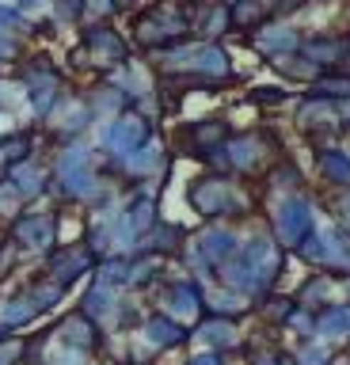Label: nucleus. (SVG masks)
<instances>
[{
  "label": "nucleus",
  "mask_w": 350,
  "mask_h": 365,
  "mask_svg": "<svg viewBox=\"0 0 350 365\" xmlns=\"http://www.w3.org/2000/svg\"><path fill=\"white\" fill-rule=\"evenodd\" d=\"M229 34H232L229 0H213V4L190 8V38H202V42H225Z\"/></svg>",
  "instance_id": "nucleus-6"
},
{
  "label": "nucleus",
  "mask_w": 350,
  "mask_h": 365,
  "mask_svg": "<svg viewBox=\"0 0 350 365\" xmlns=\"http://www.w3.org/2000/svg\"><path fill=\"white\" fill-rule=\"evenodd\" d=\"M187 8H202V4H213V0H183Z\"/></svg>",
  "instance_id": "nucleus-13"
},
{
  "label": "nucleus",
  "mask_w": 350,
  "mask_h": 365,
  "mask_svg": "<svg viewBox=\"0 0 350 365\" xmlns=\"http://www.w3.org/2000/svg\"><path fill=\"white\" fill-rule=\"evenodd\" d=\"M153 137H156V118H149V114L138 110V107H130V110H122L118 118L99 122L96 148L103 160H122V156L138 153L141 145H149Z\"/></svg>",
  "instance_id": "nucleus-3"
},
{
  "label": "nucleus",
  "mask_w": 350,
  "mask_h": 365,
  "mask_svg": "<svg viewBox=\"0 0 350 365\" xmlns=\"http://www.w3.org/2000/svg\"><path fill=\"white\" fill-rule=\"evenodd\" d=\"M304 91L320 96V99H331V103H343V99H350V68H327Z\"/></svg>",
  "instance_id": "nucleus-10"
},
{
  "label": "nucleus",
  "mask_w": 350,
  "mask_h": 365,
  "mask_svg": "<svg viewBox=\"0 0 350 365\" xmlns=\"http://www.w3.org/2000/svg\"><path fill=\"white\" fill-rule=\"evenodd\" d=\"M133 53L138 50H133L130 34H122L115 23H84L76 31V46L69 50V68H88L96 80L130 65Z\"/></svg>",
  "instance_id": "nucleus-1"
},
{
  "label": "nucleus",
  "mask_w": 350,
  "mask_h": 365,
  "mask_svg": "<svg viewBox=\"0 0 350 365\" xmlns=\"http://www.w3.org/2000/svg\"><path fill=\"white\" fill-rule=\"evenodd\" d=\"M130 42L141 57H149L156 50L172 42L190 38V8L183 0H153L145 4L138 16H130Z\"/></svg>",
  "instance_id": "nucleus-2"
},
{
  "label": "nucleus",
  "mask_w": 350,
  "mask_h": 365,
  "mask_svg": "<svg viewBox=\"0 0 350 365\" xmlns=\"http://www.w3.org/2000/svg\"><path fill=\"white\" fill-rule=\"evenodd\" d=\"M84 4V23H115V0H81Z\"/></svg>",
  "instance_id": "nucleus-11"
},
{
  "label": "nucleus",
  "mask_w": 350,
  "mask_h": 365,
  "mask_svg": "<svg viewBox=\"0 0 350 365\" xmlns=\"http://www.w3.org/2000/svg\"><path fill=\"white\" fill-rule=\"evenodd\" d=\"M141 8H145V0H115V11H118V16H138Z\"/></svg>",
  "instance_id": "nucleus-12"
},
{
  "label": "nucleus",
  "mask_w": 350,
  "mask_h": 365,
  "mask_svg": "<svg viewBox=\"0 0 350 365\" xmlns=\"http://www.w3.org/2000/svg\"><path fill=\"white\" fill-rule=\"evenodd\" d=\"M297 53L309 65L320 68V73H327V68H346V61H350V31H339V27L304 31Z\"/></svg>",
  "instance_id": "nucleus-5"
},
{
  "label": "nucleus",
  "mask_w": 350,
  "mask_h": 365,
  "mask_svg": "<svg viewBox=\"0 0 350 365\" xmlns=\"http://www.w3.org/2000/svg\"><path fill=\"white\" fill-rule=\"evenodd\" d=\"M229 19H232V34H252L270 19L267 0H229Z\"/></svg>",
  "instance_id": "nucleus-8"
},
{
  "label": "nucleus",
  "mask_w": 350,
  "mask_h": 365,
  "mask_svg": "<svg viewBox=\"0 0 350 365\" xmlns=\"http://www.w3.org/2000/svg\"><path fill=\"white\" fill-rule=\"evenodd\" d=\"M301 38H304V31L297 27V23H289V19H267L259 31L244 34V46L263 65H270V61H278V57H286V53H297L301 50Z\"/></svg>",
  "instance_id": "nucleus-4"
},
{
  "label": "nucleus",
  "mask_w": 350,
  "mask_h": 365,
  "mask_svg": "<svg viewBox=\"0 0 350 365\" xmlns=\"http://www.w3.org/2000/svg\"><path fill=\"white\" fill-rule=\"evenodd\" d=\"M312 164H316V175H320L327 187L350 190V148L343 141L312 148Z\"/></svg>",
  "instance_id": "nucleus-7"
},
{
  "label": "nucleus",
  "mask_w": 350,
  "mask_h": 365,
  "mask_svg": "<svg viewBox=\"0 0 350 365\" xmlns=\"http://www.w3.org/2000/svg\"><path fill=\"white\" fill-rule=\"evenodd\" d=\"M297 99V91H289V84H252L244 91V103H252L255 110H278L289 107Z\"/></svg>",
  "instance_id": "nucleus-9"
}]
</instances>
